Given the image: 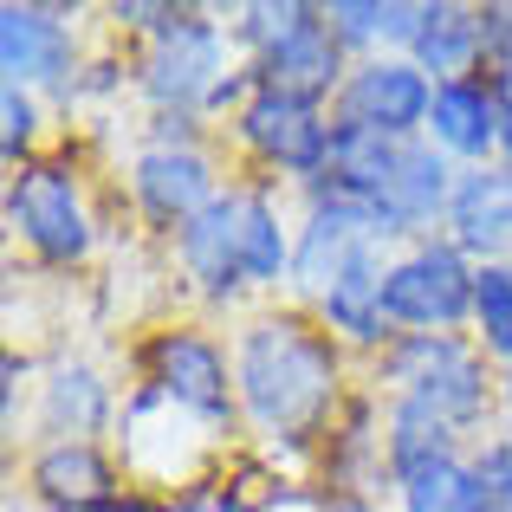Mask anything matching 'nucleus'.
<instances>
[{"mask_svg":"<svg viewBox=\"0 0 512 512\" xmlns=\"http://www.w3.org/2000/svg\"><path fill=\"white\" fill-rule=\"evenodd\" d=\"M344 357L350 350L305 312L299 299L266 305L234 331V389L240 422L266 454H305L338 428L344 402Z\"/></svg>","mask_w":512,"mask_h":512,"instance_id":"obj_1","label":"nucleus"},{"mask_svg":"<svg viewBox=\"0 0 512 512\" xmlns=\"http://www.w3.org/2000/svg\"><path fill=\"white\" fill-rule=\"evenodd\" d=\"M370 383L376 396L422 402L467 448L480 441L487 422H500V376L467 331H402L383 357H370Z\"/></svg>","mask_w":512,"mask_h":512,"instance_id":"obj_2","label":"nucleus"},{"mask_svg":"<svg viewBox=\"0 0 512 512\" xmlns=\"http://www.w3.org/2000/svg\"><path fill=\"white\" fill-rule=\"evenodd\" d=\"M227 26H234V46H240V59L253 65L260 85H279V91L331 104L338 85L350 78V52L338 46L325 7H312V0H253V7H240Z\"/></svg>","mask_w":512,"mask_h":512,"instance_id":"obj_3","label":"nucleus"},{"mask_svg":"<svg viewBox=\"0 0 512 512\" xmlns=\"http://www.w3.org/2000/svg\"><path fill=\"white\" fill-rule=\"evenodd\" d=\"M240 46H234V26L208 7H175L163 26L137 46V65H130V85L150 111H188V117H208L214 91L240 72Z\"/></svg>","mask_w":512,"mask_h":512,"instance_id":"obj_4","label":"nucleus"},{"mask_svg":"<svg viewBox=\"0 0 512 512\" xmlns=\"http://www.w3.org/2000/svg\"><path fill=\"white\" fill-rule=\"evenodd\" d=\"M98 208H91V188L85 175L72 163H59V156H39V163L13 169L7 182V234L20 240L26 253H33L39 266H52V273H72V266H85L91 253H98Z\"/></svg>","mask_w":512,"mask_h":512,"instance_id":"obj_5","label":"nucleus"},{"mask_svg":"<svg viewBox=\"0 0 512 512\" xmlns=\"http://www.w3.org/2000/svg\"><path fill=\"white\" fill-rule=\"evenodd\" d=\"M227 130H234L240 156H253L266 169V182H286L305 195L331 169V130H338V117L318 98H299V91H279V85H253V98L227 117Z\"/></svg>","mask_w":512,"mask_h":512,"instance_id":"obj_6","label":"nucleus"},{"mask_svg":"<svg viewBox=\"0 0 512 512\" xmlns=\"http://www.w3.org/2000/svg\"><path fill=\"white\" fill-rule=\"evenodd\" d=\"M143 389L169 402V409L195 415L208 435H227L240 422V389H234V344H221L208 325H163L137 350Z\"/></svg>","mask_w":512,"mask_h":512,"instance_id":"obj_7","label":"nucleus"},{"mask_svg":"<svg viewBox=\"0 0 512 512\" xmlns=\"http://www.w3.org/2000/svg\"><path fill=\"white\" fill-rule=\"evenodd\" d=\"M480 266L448 234H422L389 253L383 266V318L389 331H467L474 325Z\"/></svg>","mask_w":512,"mask_h":512,"instance_id":"obj_8","label":"nucleus"},{"mask_svg":"<svg viewBox=\"0 0 512 512\" xmlns=\"http://www.w3.org/2000/svg\"><path fill=\"white\" fill-rule=\"evenodd\" d=\"M117 454H124V474H137L150 493L163 487H201V467L214 454V435L195 422V415L169 409L156 389H130L124 415H117Z\"/></svg>","mask_w":512,"mask_h":512,"instance_id":"obj_9","label":"nucleus"},{"mask_svg":"<svg viewBox=\"0 0 512 512\" xmlns=\"http://www.w3.org/2000/svg\"><path fill=\"white\" fill-rule=\"evenodd\" d=\"M169 266L201 305H240L253 292L247 279V182H227L221 201L169 234Z\"/></svg>","mask_w":512,"mask_h":512,"instance_id":"obj_10","label":"nucleus"},{"mask_svg":"<svg viewBox=\"0 0 512 512\" xmlns=\"http://www.w3.org/2000/svg\"><path fill=\"white\" fill-rule=\"evenodd\" d=\"M370 253H396V240L383 234L363 201H344L331 188H312L305 195V214H299V247H292V299L312 305L325 286H338L357 260Z\"/></svg>","mask_w":512,"mask_h":512,"instance_id":"obj_11","label":"nucleus"},{"mask_svg":"<svg viewBox=\"0 0 512 512\" xmlns=\"http://www.w3.org/2000/svg\"><path fill=\"white\" fill-rule=\"evenodd\" d=\"M85 39L78 20L65 7H33V0H7L0 7V78L26 85L39 98H78V78H85Z\"/></svg>","mask_w":512,"mask_h":512,"instance_id":"obj_12","label":"nucleus"},{"mask_svg":"<svg viewBox=\"0 0 512 512\" xmlns=\"http://www.w3.org/2000/svg\"><path fill=\"white\" fill-rule=\"evenodd\" d=\"M428 111H435V78L409 59V52H383V59H357L350 78L331 98V117L338 124H363L383 130L396 143L428 137Z\"/></svg>","mask_w":512,"mask_h":512,"instance_id":"obj_13","label":"nucleus"},{"mask_svg":"<svg viewBox=\"0 0 512 512\" xmlns=\"http://www.w3.org/2000/svg\"><path fill=\"white\" fill-rule=\"evenodd\" d=\"M124 182H130V208H137L156 234L188 227L201 208H208V201H221V188H227L208 143H188V150H156V143H137Z\"/></svg>","mask_w":512,"mask_h":512,"instance_id":"obj_14","label":"nucleus"},{"mask_svg":"<svg viewBox=\"0 0 512 512\" xmlns=\"http://www.w3.org/2000/svg\"><path fill=\"white\" fill-rule=\"evenodd\" d=\"M454 188H461V169L428 137H415V143H402V156H396V169H389L383 195L370 201V214L383 221V234L396 240V247H409V240H422V234H441Z\"/></svg>","mask_w":512,"mask_h":512,"instance_id":"obj_15","label":"nucleus"},{"mask_svg":"<svg viewBox=\"0 0 512 512\" xmlns=\"http://www.w3.org/2000/svg\"><path fill=\"white\" fill-rule=\"evenodd\" d=\"M33 389H39L33 415H39V428H46L52 441H98L104 428H117V415H124L111 376H104L98 363H85V357H52Z\"/></svg>","mask_w":512,"mask_h":512,"instance_id":"obj_16","label":"nucleus"},{"mask_svg":"<svg viewBox=\"0 0 512 512\" xmlns=\"http://www.w3.org/2000/svg\"><path fill=\"white\" fill-rule=\"evenodd\" d=\"M441 234H448L474 266L512 260V169L506 163L461 169V188H454V201H448Z\"/></svg>","mask_w":512,"mask_h":512,"instance_id":"obj_17","label":"nucleus"},{"mask_svg":"<svg viewBox=\"0 0 512 512\" xmlns=\"http://www.w3.org/2000/svg\"><path fill=\"white\" fill-rule=\"evenodd\" d=\"M500 91L487 78H461V85H435V111H428V143L448 156L454 169H487L500 163Z\"/></svg>","mask_w":512,"mask_h":512,"instance_id":"obj_18","label":"nucleus"},{"mask_svg":"<svg viewBox=\"0 0 512 512\" xmlns=\"http://www.w3.org/2000/svg\"><path fill=\"white\" fill-rule=\"evenodd\" d=\"M26 493L46 500L52 512H98L124 487H117V461L98 441H46L26 461Z\"/></svg>","mask_w":512,"mask_h":512,"instance_id":"obj_19","label":"nucleus"},{"mask_svg":"<svg viewBox=\"0 0 512 512\" xmlns=\"http://www.w3.org/2000/svg\"><path fill=\"white\" fill-rule=\"evenodd\" d=\"M409 59L422 65L435 85L487 78V7H467V0H422V33H415Z\"/></svg>","mask_w":512,"mask_h":512,"instance_id":"obj_20","label":"nucleus"},{"mask_svg":"<svg viewBox=\"0 0 512 512\" xmlns=\"http://www.w3.org/2000/svg\"><path fill=\"white\" fill-rule=\"evenodd\" d=\"M389 493H396V512H487L493 506V487L474 467V448L402 467V474H389Z\"/></svg>","mask_w":512,"mask_h":512,"instance_id":"obj_21","label":"nucleus"},{"mask_svg":"<svg viewBox=\"0 0 512 512\" xmlns=\"http://www.w3.org/2000/svg\"><path fill=\"white\" fill-rule=\"evenodd\" d=\"M325 20L357 65V59H383V52H409L415 33H422V0H331Z\"/></svg>","mask_w":512,"mask_h":512,"instance_id":"obj_22","label":"nucleus"},{"mask_svg":"<svg viewBox=\"0 0 512 512\" xmlns=\"http://www.w3.org/2000/svg\"><path fill=\"white\" fill-rule=\"evenodd\" d=\"M396 156H402L396 137L363 130V124H338V130H331V169H325V182H318V188H331V195L363 201V208H370V201L383 195ZM305 195H312V188H305Z\"/></svg>","mask_w":512,"mask_h":512,"instance_id":"obj_23","label":"nucleus"},{"mask_svg":"<svg viewBox=\"0 0 512 512\" xmlns=\"http://www.w3.org/2000/svg\"><path fill=\"white\" fill-rule=\"evenodd\" d=\"M454 448H467V441L448 422H435L422 402L383 396V474H402V467L435 461V454H454Z\"/></svg>","mask_w":512,"mask_h":512,"instance_id":"obj_24","label":"nucleus"},{"mask_svg":"<svg viewBox=\"0 0 512 512\" xmlns=\"http://www.w3.org/2000/svg\"><path fill=\"white\" fill-rule=\"evenodd\" d=\"M467 338L480 344V357L512 370V260L480 266V286H474V325Z\"/></svg>","mask_w":512,"mask_h":512,"instance_id":"obj_25","label":"nucleus"},{"mask_svg":"<svg viewBox=\"0 0 512 512\" xmlns=\"http://www.w3.org/2000/svg\"><path fill=\"white\" fill-rule=\"evenodd\" d=\"M0 156L13 169L46 156V104H39V91L7 85V78H0Z\"/></svg>","mask_w":512,"mask_h":512,"instance_id":"obj_26","label":"nucleus"},{"mask_svg":"<svg viewBox=\"0 0 512 512\" xmlns=\"http://www.w3.org/2000/svg\"><path fill=\"white\" fill-rule=\"evenodd\" d=\"M474 467L487 474L493 506L512 512V441H506V435H480V441H474Z\"/></svg>","mask_w":512,"mask_h":512,"instance_id":"obj_27","label":"nucleus"},{"mask_svg":"<svg viewBox=\"0 0 512 512\" xmlns=\"http://www.w3.org/2000/svg\"><path fill=\"white\" fill-rule=\"evenodd\" d=\"M169 13H175L169 0H111V7H104V20H111V33H130L143 46V39H150Z\"/></svg>","mask_w":512,"mask_h":512,"instance_id":"obj_28","label":"nucleus"},{"mask_svg":"<svg viewBox=\"0 0 512 512\" xmlns=\"http://www.w3.org/2000/svg\"><path fill=\"white\" fill-rule=\"evenodd\" d=\"M98 512H182L169 500V493H150V487H124V493H111Z\"/></svg>","mask_w":512,"mask_h":512,"instance_id":"obj_29","label":"nucleus"},{"mask_svg":"<svg viewBox=\"0 0 512 512\" xmlns=\"http://www.w3.org/2000/svg\"><path fill=\"white\" fill-rule=\"evenodd\" d=\"M318 512H383V506H376L370 493H331V500L318 506Z\"/></svg>","mask_w":512,"mask_h":512,"instance_id":"obj_30","label":"nucleus"},{"mask_svg":"<svg viewBox=\"0 0 512 512\" xmlns=\"http://www.w3.org/2000/svg\"><path fill=\"white\" fill-rule=\"evenodd\" d=\"M500 435L512 441V370L500 376Z\"/></svg>","mask_w":512,"mask_h":512,"instance_id":"obj_31","label":"nucleus"},{"mask_svg":"<svg viewBox=\"0 0 512 512\" xmlns=\"http://www.w3.org/2000/svg\"><path fill=\"white\" fill-rule=\"evenodd\" d=\"M506 111H500V163L512 169V98H500Z\"/></svg>","mask_w":512,"mask_h":512,"instance_id":"obj_32","label":"nucleus"},{"mask_svg":"<svg viewBox=\"0 0 512 512\" xmlns=\"http://www.w3.org/2000/svg\"><path fill=\"white\" fill-rule=\"evenodd\" d=\"M506 20H512V0H506Z\"/></svg>","mask_w":512,"mask_h":512,"instance_id":"obj_33","label":"nucleus"},{"mask_svg":"<svg viewBox=\"0 0 512 512\" xmlns=\"http://www.w3.org/2000/svg\"><path fill=\"white\" fill-rule=\"evenodd\" d=\"M487 512H500V506H487Z\"/></svg>","mask_w":512,"mask_h":512,"instance_id":"obj_34","label":"nucleus"}]
</instances>
